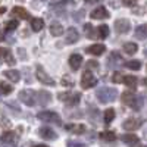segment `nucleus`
Wrapping results in <instances>:
<instances>
[{"label":"nucleus","mask_w":147,"mask_h":147,"mask_svg":"<svg viewBox=\"0 0 147 147\" xmlns=\"http://www.w3.org/2000/svg\"><path fill=\"white\" fill-rule=\"evenodd\" d=\"M96 97L100 103H110L118 97V90L113 87H102L96 91Z\"/></svg>","instance_id":"nucleus-1"},{"label":"nucleus","mask_w":147,"mask_h":147,"mask_svg":"<svg viewBox=\"0 0 147 147\" xmlns=\"http://www.w3.org/2000/svg\"><path fill=\"white\" fill-rule=\"evenodd\" d=\"M122 102H124L125 105L131 106L134 110H138L141 106H143V99L136 94H132L131 91H125V93H122Z\"/></svg>","instance_id":"nucleus-2"},{"label":"nucleus","mask_w":147,"mask_h":147,"mask_svg":"<svg viewBox=\"0 0 147 147\" xmlns=\"http://www.w3.org/2000/svg\"><path fill=\"white\" fill-rule=\"evenodd\" d=\"M37 118H38L40 121H44V122H53V124H57V125L62 124V119H60L59 113L52 112V110H41V112L37 113Z\"/></svg>","instance_id":"nucleus-3"},{"label":"nucleus","mask_w":147,"mask_h":147,"mask_svg":"<svg viewBox=\"0 0 147 147\" xmlns=\"http://www.w3.org/2000/svg\"><path fill=\"white\" fill-rule=\"evenodd\" d=\"M35 96H37L35 91L27 88V90H22V91L19 93V100H21L22 103H25L27 106H32V105H35V100H37Z\"/></svg>","instance_id":"nucleus-4"},{"label":"nucleus","mask_w":147,"mask_h":147,"mask_svg":"<svg viewBox=\"0 0 147 147\" xmlns=\"http://www.w3.org/2000/svg\"><path fill=\"white\" fill-rule=\"evenodd\" d=\"M97 84V78L93 75V74L90 71H85L82 74V77H81V85H82V88H91L94 87V85Z\"/></svg>","instance_id":"nucleus-5"},{"label":"nucleus","mask_w":147,"mask_h":147,"mask_svg":"<svg viewBox=\"0 0 147 147\" xmlns=\"http://www.w3.org/2000/svg\"><path fill=\"white\" fill-rule=\"evenodd\" d=\"M37 80H38L41 84H44V85H55L56 82H55V80L49 75V74H46V71L41 68V66H37Z\"/></svg>","instance_id":"nucleus-6"},{"label":"nucleus","mask_w":147,"mask_h":147,"mask_svg":"<svg viewBox=\"0 0 147 147\" xmlns=\"http://www.w3.org/2000/svg\"><path fill=\"white\" fill-rule=\"evenodd\" d=\"M141 125H143V121L138 119V118H129V119H127L124 124H122L124 129H127V131H136V129H138Z\"/></svg>","instance_id":"nucleus-7"},{"label":"nucleus","mask_w":147,"mask_h":147,"mask_svg":"<svg viewBox=\"0 0 147 147\" xmlns=\"http://www.w3.org/2000/svg\"><path fill=\"white\" fill-rule=\"evenodd\" d=\"M131 30V24L128 19H118L115 21V31L119 34H125Z\"/></svg>","instance_id":"nucleus-8"},{"label":"nucleus","mask_w":147,"mask_h":147,"mask_svg":"<svg viewBox=\"0 0 147 147\" xmlns=\"http://www.w3.org/2000/svg\"><path fill=\"white\" fill-rule=\"evenodd\" d=\"M93 19H107L110 15H109V12L106 7L103 6H99V7H96L93 12H91V15H90Z\"/></svg>","instance_id":"nucleus-9"},{"label":"nucleus","mask_w":147,"mask_h":147,"mask_svg":"<svg viewBox=\"0 0 147 147\" xmlns=\"http://www.w3.org/2000/svg\"><path fill=\"white\" fill-rule=\"evenodd\" d=\"M82 65V56L78 55V53H74L69 56V66L74 69V71H77L80 69V66Z\"/></svg>","instance_id":"nucleus-10"},{"label":"nucleus","mask_w":147,"mask_h":147,"mask_svg":"<svg viewBox=\"0 0 147 147\" xmlns=\"http://www.w3.org/2000/svg\"><path fill=\"white\" fill-rule=\"evenodd\" d=\"M38 134H40V137L44 138V140H55L56 138V132L52 128H49V127H41L38 129Z\"/></svg>","instance_id":"nucleus-11"},{"label":"nucleus","mask_w":147,"mask_h":147,"mask_svg":"<svg viewBox=\"0 0 147 147\" xmlns=\"http://www.w3.org/2000/svg\"><path fill=\"white\" fill-rule=\"evenodd\" d=\"M18 134L13 132V131H6L3 136H2V141L6 143V144H16L18 143Z\"/></svg>","instance_id":"nucleus-12"},{"label":"nucleus","mask_w":147,"mask_h":147,"mask_svg":"<svg viewBox=\"0 0 147 147\" xmlns=\"http://www.w3.org/2000/svg\"><path fill=\"white\" fill-rule=\"evenodd\" d=\"M66 43L68 44H74V43H77L80 40V34L77 31V28H68L66 31Z\"/></svg>","instance_id":"nucleus-13"},{"label":"nucleus","mask_w":147,"mask_h":147,"mask_svg":"<svg viewBox=\"0 0 147 147\" xmlns=\"http://www.w3.org/2000/svg\"><path fill=\"white\" fill-rule=\"evenodd\" d=\"M0 60H5L7 65H15V57L9 50L0 47Z\"/></svg>","instance_id":"nucleus-14"},{"label":"nucleus","mask_w":147,"mask_h":147,"mask_svg":"<svg viewBox=\"0 0 147 147\" xmlns=\"http://www.w3.org/2000/svg\"><path fill=\"white\" fill-rule=\"evenodd\" d=\"M105 50H106L105 44H93V46L87 47V50H85V52L90 53V55H94V56H100V55L105 53Z\"/></svg>","instance_id":"nucleus-15"},{"label":"nucleus","mask_w":147,"mask_h":147,"mask_svg":"<svg viewBox=\"0 0 147 147\" xmlns=\"http://www.w3.org/2000/svg\"><path fill=\"white\" fill-rule=\"evenodd\" d=\"M60 96V100H68L69 105H77L81 99V94L80 93H74V94H59Z\"/></svg>","instance_id":"nucleus-16"},{"label":"nucleus","mask_w":147,"mask_h":147,"mask_svg":"<svg viewBox=\"0 0 147 147\" xmlns=\"http://www.w3.org/2000/svg\"><path fill=\"white\" fill-rule=\"evenodd\" d=\"M12 13H13L15 16L21 18V19H30V13L27 9H24L21 6H15L13 9H12Z\"/></svg>","instance_id":"nucleus-17"},{"label":"nucleus","mask_w":147,"mask_h":147,"mask_svg":"<svg viewBox=\"0 0 147 147\" xmlns=\"http://www.w3.org/2000/svg\"><path fill=\"white\" fill-rule=\"evenodd\" d=\"M3 74H5V77H6L9 81H12V82H18V81L21 80V74H19L18 71H15V69L5 71Z\"/></svg>","instance_id":"nucleus-18"},{"label":"nucleus","mask_w":147,"mask_h":147,"mask_svg":"<svg viewBox=\"0 0 147 147\" xmlns=\"http://www.w3.org/2000/svg\"><path fill=\"white\" fill-rule=\"evenodd\" d=\"M63 27H62V24H59V22H52L50 24V32L52 35L55 37H59V35H62L63 34Z\"/></svg>","instance_id":"nucleus-19"},{"label":"nucleus","mask_w":147,"mask_h":147,"mask_svg":"<svg viewBox=\"0 0 147 147\" xmlns=\"http://www.w3.org/2000/svg\"><path fill=\"white\" fill-rule=\"evenodd\" d=\"M121 140L124 141V143H127V144H129V146H132V144H137V143H138V137L136 136V134H132V132L124 134V136L121 137Z\"/></svg>","instance_id":"nucleus-20"},{"label":"nucleus","mask_w":147,"mask_h":147,"mask_svg":"<svg viewBox=\"0 0 147 147\" xmlns=\"http://www.w3.org/2000/svg\"><path fill=\"white\" fill-rule=\"evenodd\" d=\"M31 28H32V31H35V32L41 31V30L44 28V21H43L41 18H32V19H31Z\"/></svg>","instance_id":"nucleus-21"},{"label":"nucleus","mask_w":147,"mask_h":147,"mask_svg":"<svg viewBox=\"0 0 147 147\" xmlns=\"http://www.w3.org/2000/svg\"><path fill=\"white\" fill-rule=\"evenodd\" d=\"M136 37L140 40L147 38V24H143V25H138L136 28Z\"/></svg>","instance_id":"nucleus-22"},{"label":"nucleus","mask_w":147,"mask_h":147,"mask_svg":"<svg viewBox=\"0 0 147 147\" xmlns=\"http://www.w3.org/2000/svg\"><path fill=\"white\" fill-rule=\"evenodd\" d=\"M138 50V46L136 43H125L124 44V52L127 55H136Z\"/></svg>","instance_id":"nucleus-23"},{"label":"nucleus","mask_w":147,"mask_h":147,"mask_svg":"<svg viewBox=\"0 0 147 147\" xmlns=\"http://www.w3.org/2000/svg\"><path fill=\"white\" fill-rule=\"evenodd\" d=\"M37 96H40V105H47L49 102H50L52 99H50V93H49V91H38V93H37Z\"/></svg>","instance_id":"nucleus-24"},{"label":"nucleus","mask_w":147,"mask_h":147,"mask_svg":"<svg viewBox=\"0 0 147 147\" xmlns=\"http://www.w3.org/2000/svg\"><path fill=\"white\" fill-rule=\"evenodd\" d=\"M100 138L106 140V141H115L116 140V134L113 131H103V132H100Z\"/></svg>","instance_id":"nucleus-25"},{"label":"nucleus","mask_w":147,"mask_h":147,"mask_svg":"<svg viewBox=\"0 0 147 147\" xmlns=\"http://www.w3.org/2000/svg\"><path fill=\"white\" fill-rule=\"evenodd\" d=\"M137 78L134 75H128V77H124V84H127L129 88H136L137 87Z\"/></svg>","instance_id":"nucleus-26"},{"label":"nucleus","mask_w":147,"mask_h":147,"mask_svg":"<svg viewBox=\"0 0 147 147\" xmlns=\"http://www.w3.org/2000/svg\"><path fill=\"white\" fill-rule=\"evenodd\" d=\"M12 91H13V87H12V85H9L5 81H0V93L2 94H10Z\"/></svg>","instance_id":"nucleus-27"},{"label":"nucleus","mask_w":147,"mask_h":147,"mask_svg":"<svg viewBox=\"0 0 147 147\" xmlns=\"http://www.w3.org/2000/svg\"><path fill=\"white\" fill-rule=\"evenodd\" d=\"M113 119H115V109H106L105 110V122L110 124Z\"/></svg>","instance_id":"nucleus-28"},{"label":"nucleus","mask_w":147,"mask_h":147,"mask_svg":"<svg viewBox=\"0 0 147 147\" xmlns=\"http://www.w3.org/2000/svg\"><path fill=\"white\" fill-rule=\"evenodd\" d=\"M125 66H127L128 69H132V71H138V69L141 68V62H140V60L134 59V60H129V62H127Z\"/></svg>","instance_id":"nucleus-29"},{"label":"nucleus","mask_w":147,"mask_h":147,"mask_svg":"<svg viewBox=\"0 0 147 147\" xmlns=\"http://www.w3.org/2000/svg\"><path fill=\"white\" fill-rule=\"evenodd\" d=\"M97 34H99L100 38H106V37L109 35V27L107 25H100L99 28H97Z\"/></svg>","instance_id":"nucleus-30"},{"label":"nucleus","mask_w":147,"mask_h":147,"mask_svg":"<svg viewBox=\"0 0 147 147\" xmlns=\"http://www.w3.org/2000/svg\"><path fill=\"white\" fill-rule=\"evenodd\" d=\"M65 128H66V129H71V131H74V132H77V134L85 132V127H84V125H66Z\"/></svg>","instance_id":"nucleus-31"},{"label":"nucleus","mask_w":147,"mask_h":147,"mask_svg":"<svg viewBox=\"0 0 147 147\" xmlns=\"http://www.w3.org/2000/svg\"><path fill=\"white\" fill-rule=\"evenodd\" d=\"M84 32H85V35H87L88 38L94 37V30H93V25H91V24H85V25H84Z\"/></svg>","instance_id":"nucleus-32"},{"label":"nucleus","mask_w":147,"mask_h":147,"mask_svg":"<svg viewBox=\"0 0 147 147\" xmlns=\"http://www.w3.org/2000/svg\"><path fill=\"white\" fill-rule=\"evenodd\" d=\"M112 81L115 84H119V82H124V75H122L121 72H115L112 75Z\"/></svg>","instance_id":"nucleus-33"},{"label":"nucleus","mask_w":147,"mask_h":147,"mask_svg":"<svg viewBox=\"0 0 147 147\" xmlns=\"http://www.w3.org/2000/svg\"><path fill=\"white\" fill-rule=\"evenodd\" d=\"M18 27V21H7L6 22V31H13Z\"/></svg>","instance_id":"nucleus-34"},{"label":"nucleus","mask_w":147,"mask_h":147,"mask_svg":"<svg viewBox=\"0 0 147 147\" xmlns=\"http://www.w3.org/2000/svg\"><path fill=\"white\" fill-rule=\"evenodd\" d=\"M72 84H74L72 78H69V77H63L62 78V85H65V87H71Z\"/></svg>","instance_id":"nucleus-35"},{"label":"nucleus","mask_w":147,"mask_h":147,"mask_svg":"<svg viewBox=\"0 0 147 147\" xmlns=\"http://www.w3.org/2000/svg\"><path fill=\"white\" fill-rule=\"evenodd\" d=\"M97 66H99V65H97L96 60H90V62L87 63V68H88V69H90V68H91V69H96Z\"/></svg>","instance_id":"nucleus-36"},{"label":"nucleus","mask_w":147,"mask_h":147,"mask_svg":"<svg viewBox=\"0 0 147 147\" xmlns=\"http://www.w3.org/2000/svg\"><path fill=\"white\" fill-rule=\"evenodd\" d=\"M122 2H124L125 6H134L137 3V0H122Z\"/></svg>","instance_id":"nucleus-37"},{"label":"nucleus","mask_w":147,"mask_h":147,"mask_svg":"<svg viewBox=\"0 0 147 147\" xmlns=\"http://www.w3.org/2000/svg\"><path fill=\"white\" fill-rule=\"evenodd\" d=\"M68 147H84V144H81V143H68Z\"/></svg>","instance_id":"nucleus-38"},{"label":"nucleus","mask_w":147,"mask_h":147,"mask_svg":"<svg viewBox=\"0 0 147 147\" xmlns=\"http://www.w3.org/2000/svg\"><path fill=\"white\" fill-rule=\"evenodd\" d=\"M82 16H84V13H82V10H80V13H77V16H75V19L78 21V19H81Z\"/></svg>","instance_id":"nucleus-39"},{"label":"nucleus","mask_w":147,"mask_h":147,"mask_svg":"<svg viewBox=\"0 0 147 147\" xmlns=\"http://www.w3.org/2000/svg\"><path fill=\"white\" fill-rule=\"evenodd\" d=\"M3 40H5V32L0 31V41H3Z\"/></svg>","instance_id":"nucleus-40"},{"label":"nucleus","mask_w":147,"mask_h":147,"mask_svg":"<svg viewBox=\"0 0 147 147\" xmlns=\"http://www.w3.org/2000/svg\"><path fill=\"white\" fill-rule=\"evenodd\" d=\"M5 12H6V7H0V15H3Z\"/></svg>","instance_id":"nucleus-41"},{"label":"nucleus","mask_w":147,"mask_h":147,"mask_svg":"<svg viewBox=\"0 0 147 147\" xmlns=\"http://www.w3.org/2000/svg\"><path fill=\"white\" fill-rule=\"evenodd\" d=\"M32 147H47V146H44V144H35V146H32Z\"/></svg>","instance_id":"nucleus-42"},{"label":"nucleus","mask_w":147,"mask_h":147,"mask_svg":"<svg viewBox=\"0 0 147 147\" xmlns=\"http://www.w3.org/2000/svg\"><path fill=\"white\" fill-rule=\"evenodd\" d=\"M144 84H146V85H147V78H146V80H144Z\"/></svg>","instance_id":"nucleus-43"},{"label":"nucleus","mask_w":147,"mask_h":147,"mask_svg":"<svg viewBox=\"0 0 147 147\" xmlns=\"http://www.w3.org/2000/svg\"><path fill=\"white\" fill-rule=\"evenodd\" d=\"M140 147H147V146H144V144H143V146H140Z\"/></svg>","instance_id":"nucleus-44"},{"label":"nucleus","mask_w":147,"mask_h":147,"mask_svg":"<svg viewBox=\"0 0 147 147\" xmlns=\"http://www.w3.org/2000/svg\"><path fill=\"white\" fill-rule=\"evenodd\" d=\"M87 2H94V0H87Z\"/></svg>","instance_id":"nucleus-45"}]
</instances>
